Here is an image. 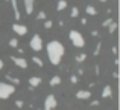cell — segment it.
<instances>
[{
	"instance_id": "2",
	"label": "cell",
	"mask_w": 120,
	"mask_h": 110,
	"mask_svg": "<svg viewBox=\"0 0 120 110\" xmlns=\"http://www.w3.org/2000/svg\"><path fill=\"white\" fill-rule=\"evenodd\" d=\"M68 38H70V41L73 43V46H76V48H84L85 46V40L84 37H82V34L79 31H70L68 32Z\"/></svg>"
},
{
	"instance_id": "9",
	"label": "cell",
	"mask_w": 120,
	"mask_h": 110,
	"mask_svg": "<svg viewBox=\"0 0 120 110\" xmlns=\"http://www.w3.org/2000/svg\"><path fill=\"white\" fill-rule=\"evenodd\" d=\"M34 3H35V0H24V11H26V14H32L34 12Z\"/></svg>"
},
{
	"instance_id": "4",
	"label": "cell",
	"mask_w": 120,
	"mask_h": 110,
	"mask_svg": "<svg viewBox=\"0 0 120 110\" xmlns=\"http://www.w3.org/2000/svg\"><path fill=\"white\" fill-rule=\"evenodd\" d=\"M30 49L35 52H40L41 49H43V40H41V37L38 35V34H35V35L30 38V43H29Z\"/></svg>"
},
{
	"instance_id": "32",
	"label": "cell",
	"mask_w": 120,
	"mask_h": 110,
	"mask_svg": "<svg viewBox=\"0 0 120 110\" xmlns=\"http://www.w3.org/2000/svg\"><path fill=\"white\" fill-rule=\"evenodd\" d=\"M3 66H5V63H3V60H0V69H3Z\"/></svg>"
},
{
	"instance_id": "10",
	"label": "cell",
	"mask_w": 120,
	"mask_h": 110,
	"mask_svg": "<svg viewBox=\"0 0 120 110\" xmlns=\"http://www.w3.org/2000/svg\"><path fill=\"white\" fill-rule=\"evenodd\" d=\"M76 98L78 99H88V98H91V92L90 90H79L76 93Z\"/></svg>"
},
{
	"instance_id": "22",
	"label": "cell",
	"mask_w": 120,
	"mask_h": 110,
	"mask_svg": "<svg viewBox=\"0 0 120 110\" xmlns=\"http://www.w3.org/2000/svg\"><path fill=\"white\" fill-rule=\"evenodd\" d=\"M112 21H114V20H112V18H111V17H109V18H106V20H105V21H103V23H102V26H105V28H108V26H109V24H111V23H112Z\"/></svg>"
},
{
	"instance_id": "30",
	"label": "cell",
	"mask_w": 120,
	"mask_h": 110,
	"mask_svg": "<svg viewBox=\"0 0 120 110\" xmlns=\"http://www.w3.org/2000/svg\"><path fill=\"white\" fill-rule=\"evenodd\" d=\"M91 106H94V107H96V106H99V101H91Z\"/></svg>"
},
{
	"instance_id": "20",
	"label": "cell",
	"mask_w": 120,
	"mask_h": 110,
	"mask_svg": "<svg viewBox=\"0 0 120 110\" xmlns=\"http://www.w3.org/2000/svg\"><path fill=\"white\" fill-rule=\"evenodd\" d=\"M43 26H44V29H50V28L53 26V21H52V20H46Z\"/></svg>"
},
{
	"instance_id": "24",
	"label": "cell",
	"mask_w": 120,
	"mask_h": 110,
	"mask_svg": "<svg viewBox=\"0 0 120 110\" xmlns=\"http://www.w3.org/2000/svg\"><path fill=\"white\" fill-rule=\"evenodd\" d=\"M44 18H46V12H44V11H40L38 12V20H44Z\"/></svg>"
},
{
	"instance_id": "13",
	"label": "cell",
	"mask_w": 120,
	"mask_h": 110,
	"mask_svg": "<svg viewBox=\"0 0 120 110\" xmlns=\"http://www.w3.org/2000/svg\"><path fill=\"white\" fill-rule=\"evenodd\" d=\"M6 80H8V83L12 84V86H18V84H20V80L15 78V77H11V75H6Z\"/></svg>"
},
{
	"instance_id": "23",
	"label": "cell",
	"mask_w": 120,
	"mask_h": 110,
	"mask_svg": "<svg viewBox=\"0 0 120 110\" xmlns=\"http://www.w3.org/2000/svg\"><path fill=\"white\" fill-rule=\"evenodd\" d=\"M78 14H79V9H78L76 6H73V8H71V17H78Z\"/></svg>"
},
{
	"instance_id": "25",
	"label": "cell",
	"mask_w": 120,
	"mask_h": 110,
	"mask_svg": "<svg viewBox=\"0 0 120 110\" xmlns=\"http://www.w3.org/2000/svg\"><path fill=\"white\" fill-rule=\"evenodd\" d=\"M100 48H102V43H99V45H97L96 51H94V55H99V52H100Z\"/></svg>"
},
{
	"instance_id": "14",
	"label": "cell",
	"mask_w": 120,
	"mask_h": 110,
	"mask_svg": "<svg viewBox=\"0 0 120 110\" xmlns=\"http://www.w3.org/2000/svg\"><path fill=\"white\" fill-rule=\"evenodd\" d=\"M58 84H61V77H59V75L52 77V80H50V86L55 87V86H58Z\"/></svg>"
},
{
	"instance_id": "16",
	"label": "cell",
	"mask_w": 120,
	"mask_h": 110,
	"mask_svg": "<svg viewBox=\"0 0 120 110\" xmlns=\"http://www.w3.org/2000/svg\"><path fill=\"white\" fill-rule=\"evenodd\" d=\"M85 11H87V14H88V15H96V14H97L96 8H94V6H91V5H88Z\"/></svg>"
},
{
	"instance_id": "7",
	"label": "cell",
	"mask_w": 120,
	"mask_h": 110,
	"mask_svg": "<svg viewBox=\"0 0 120 110\" xmlns=\"http://www.w3.org/2000/svg\"><path fill=\"white\" fill-rule=\"evenodd\" d=\"M12 31H14L17 35H26L27 34V28L24 26V24H20V23L12 24Z\"/></svg>"
},
{
	"instance_id": "6",
	"label": "cell",
	"mask_w": 120,
	"mask_h": 110,
	"mask_svg": "<svg viewBox=\"0 0 120 110\" xmlns=\"http://www.w3.org/2000/svg\"><path fill=\"white\" fill-rule=\"evenodd\" d=\"M11 61H14V64L18 66V67H21V69H26L27 67V61L23 58V57H15V55H12L11 57Z\"/></svg>"
},
{
	"instance_id": "17",
	"label": "cell",
	"mask_w": 120,
	"mask_h": 110,
	"mask_svg": "<svg viewBox=\"0 0 120 110\" xmlns=\"http://www.w3.org/2000/svg\"><path fill=\"white\" fill-rule=\"evenodd\" d=\"M32 61H34V63H35V64H37V66H38V67H43V66H44V63H43V60H41V58H38V57H34V58H32Z\"/></svg>"
},
{
	"instance_id": "19",
	"label": "cell",
	"mask_w": 120,
	"mask_h": 110,
	"mask_svg": "<svg viewBox=\"0 0 120 110\" xmlns=\"http://www.w3.org/2000/svg\"><path fill=\"white\" fill-rule=\"evenodd\" d=\"M9 46H11V48H18V40L17 38H11L9 40Z\"/></svg>"
},
{
	"instance_id": "27",
	"label": "cell",
	"mask_w": 120,
	"mask_h": 110,
	"mask_svg": "<svg viewBox=\"0 0 120 110\" xmlns=\"http://www.w3.org/2000/svg\"><path fill=\"white\" fill-rule=\"evenodd\" d=\"M70 81H71V83H78V77H76V75H71V77H70Z\"/></svg>"
},
{
	"instance_id": "28",
	"label": "cell",
	"mask_w": 120,
	"mask_h": 110,
	"mask_svg": "<svg viewBox=\"0 0 120 110\" xmlns=\"http://www.w3.org/2000/svg\"><path fill=\"white\" fill-rule=\"evenodd\" d=\"M112 54H114V55H117V48H116V46H112Z\"/></svg>"
},
{
	"instance_id": "1",
	"label": "cell",
	"mask_w": 120,
	"mask_h": 110,
	"mask_svg": "<svg viewBox=\"0 0 120 110\" xmlns=\"http://www.w3.org/2000/svg\"><path fill=\"white\" fill-rule=\"evenodd\" d=\"M64 54H65V48L62 43L56 41V40H52V41L47 43V57H49L50 63L53 66H58L61 63Z\"/></svg>"
},
{
	"instance_id": "21",
	"label": "cell",
	"mask_w": 120,
	"mask_h": 110,
	"mask_svg": "<svg viewBox=\"0 0 120 110\" xmlns=\"http://www.w3.org/2000/svg\"><path fill=\"white\" fill-rule=\"evenodd\" d=\"M85 60H87V55H85V54H79V55L76 57V61L78 63H82V61H85Z\"/></svg>"
},
{
	"instance_id": "11",
	"label": "cell",
	"mask_w": 120,
	"mask_h": 110,
	"mask_svg": "<svg viewBox=\"0 0 120 110\" xmlns=\"http://www.w3.org/2000/svg\"><path fill=\"white\" fill-rule=\"evenodd\" d=\"M41 84V78L40 77H30L29 78V86L30 89H34V87H38Z\"/></svg>"
},
{
	"instance_id": "12",
	"label": "cell",
	"mask_w": 120,
	"mask_h": 110,
	"mask_svg": "<svg viewBox=\"0 0 120 110\" xmlns=\"http://www.w3.org/2000/svg\"><path fill=\"white\" fill-rule=\"evenodd\" d=\"M112 96V87L111 86H105L102 90V98H111Z\"/></svg>"
},
{
	"instance_id": "29",
	"label": "cell",
	"mask_w": 120,
	"mask_h": 110,
	"mask_svg": "<svg viewBox=\"0 0 120 110\" xmlns=\"http://www.w3.org/2000/svg\"><path fill=\"white\" fill-rule=\"evenodd\" d=\"M91 35H93V37H97V35H99V32H97V31H93V32H91Z\"/></svg>"
},
{
	"instance_id": "18",
	"label": "cell",
	"mask_w": 120,
	"mask_h": 110,
	"mask_svg": "<svg viewBox=\"0 0 120 110\" xmlns=\"http://www.w3.org/2000/svg\"><path fill=\"white\" fill-rule=\"evenodd\" d=\"M116 29H117V24H116V21H112V23L108 26V32H109V34H112Z\"/></svg>"
},
{
	"instance_id": "15",
	"label": "cell",
	"mask_w": 120,
	"mask_h": 110,
	"mask_svg": "<svg viewBox=\"0 0 120 110\" xmlns=\"http://www.w3.org/2000/svg\"><path fill=\"white\" fill-rule=\"evenodd\" d=\"M65 8H67V2H65V0H59L58 5H56V9H58V11H62V9H65Z\"/></svg>"
},
{
	"instance_id": "34",
	"label": "cell",
	"mask_w": 120,
	"mask_h": 110,
	"mask_svg": "<svg viewBox=\"0 0 120 110\" xmlns=\"http://www.w3.org/2000/svg\"><path fill=\"white\" fill-rule=\"evenodd\" d=\"M6 2H9V0H6Z\"/></svg>"
},
{
	"instance_id": "26",
	"label": "cell",
	"mask_w": 120,
	"mask_h": 110,
	"mask_svg": "<svg viewBox=\"0 0 120 110\" xmlns=\"http://www.w3.org/2000/svg\"><path fill=\"white\" fill-rule=\"evenodd\" d=\"M15 106H17L18 109H21V107H23V101H21V99H18V101H15Z\"/></svg>"
},
{
	"instance_id": "31",
	"label": "cell",
	"mask_w": 120,
	"mask_h": 110,
	"mask_svg": "<svg viewBox=\"0 0 120 110\" xmlns=\"http://www.w3.org/2000/svg\"><path fill=\"white\" fill-rule=\"evenodd\" d=\"M112 77H114V78H117V77H119V73H117V70H114V72H112Z\"/></svg>"
},
{
	"instance_id": "3",
	"label": "cell",
	"mask_w": 120,
	"mask_h": 110,
	"mask_svg": "<svg viewBox=\"0 0 120 110\" xmlns=\"http://www.w3.org/2000/svg\"><path fill=\"white\" fill-rule=\"evenodd\" d=\"M14 92H15V86L5 83V81L0 83V99H8Z\"/></svg>"
},
{
	"instance_id": "33",
	"label": "cell",
	"mask_w": 120,
	"mask_h": 110,
	"mask_svg": "<svg viewBox=\"0 0 120 110\" xmlns=\"http://www.w3.org/2000/svg\"><path fill=\"white\" fill-rule=\"evenodd\" d=\"M99 2H105V0H99Z\"/></svg>"
},
{
	"instance_id": "8",
	"label": "cell",
	"mask_w": 120,
	"mask_h": 110,
	"mask_svg": "<svg viewBox=\"0 0 120 110\" xmlns=\"http://www.w3.org/2000/svg\"><path fill=\"white\" fill-rule=\"evenodd\" d=\"M9 2H11V5H12V11H14V17H15V20H20L21 14H20V9H18L17 0H9Z\"/></svg>"
},
{
	"instance_id": "5",
	"label": "cell",
	"mask_w": 120,
	"mask_h": 110,
	"mask_svg": "<svg viewBox=\"0 0 120 110\" xmlns=\"http://www.w3.org/2000/svg\"><path fill=\"white\" fill-rule=\"evenodd\" d=\"M58 106V102H56V98L53 95H47L46 101H44V110H53Z\"/></svg>"
}]
</instances>
